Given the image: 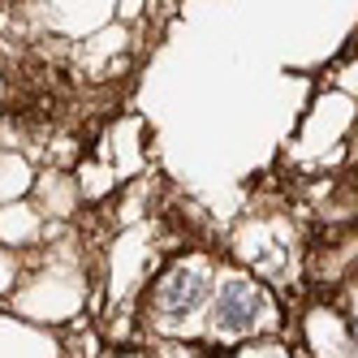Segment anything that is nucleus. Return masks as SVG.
I'll return each mask as SVG.
<instances>
[{
	"instance_id": "obj_2",
	"label": "nucleus",
	"mask_w": 358,
	"mask_h": 358,
	"mask_svg": "<svg viewBox=\"0 0 358 358\" xmlns=\"http://www.w3.org/2000/svg\"><path fill=\"white\" fill-rule=\"evenodd\" d=\"M203 294H208V280H203L199 272L173 268V272H164V280H160L156 302H160L164 315H186V311H194V306L203 302Z\"/></svg>"
},
{
	"instance_id": "obj_1",
	"label": "nucleus",
	"mask_w": 358,
	"mask_h": 358,
	"mask_svg": "<svg viewBox=\"0 0 358 358\" xmlns=\"http://www.w3.org/2000/svg\"><path fill=\"white\" fill-rule=\"evenodd\" d=\"M264 315V294L250 280H224L220 298H216V324L224 332H246Z\"/></svg>"
}]
</instances>
